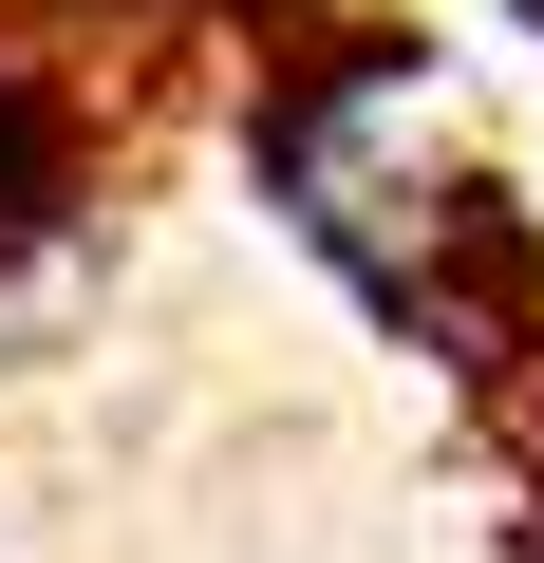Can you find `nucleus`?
<instances>
[{
	"label": "nucleus",
	"instance_id": "obj_1",
	"mask_svg": "<svg viewBox=\"0 0 544 563\" xmlns=\"http://www.w3.org/2000/svg\"><path fill=\"white\" fill-rule=\"evenodd\" d=\"M76 207H95V95L0 38V263H20V244H76Z\"/></svg>",
	"mask_w": 544,
	"mask_h": 563
}]
</instances>
